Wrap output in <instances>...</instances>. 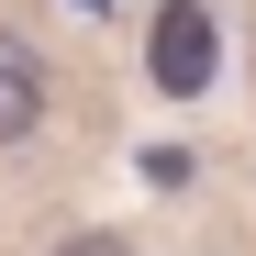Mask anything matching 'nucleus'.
<instances>
[{
  "label": "nucleus",
  "mask_w": 256,
  "mask_h": 256,
  "mask_svg": "<svg viewBox=\"0 0 256 256\" xmlns=\"http://www.w3.org/2000/svg\"><path fill=\"white\" fill-rule=\"evenodd\" d=\"M212 67H223V22H212V0H156V22H145V78H156L167 100H200Z\"/></svg>",
  "instance_id": "f257e3e1"
},
{
  "label": "nucleus",
  "mask_w": 256,
  "mask_h": 256,
  "mask_svg": "<svg viewBox=\"0 0 256 256\" xmlns=\"http://www.w3.org/2000/svg\"><path fill=\"white\" fill-rule=\"evenodd\" d=\"M45 100H56V78H45V56H34L22 34H0V145H22L34 122H45Z\"/></svg>",
  "instance_id": "f03ea898"
},
{
  "label": "nucleus",
  "mask_w": 256,
  "mask_h": 256,
  "mask_svg": "<svg viewBox=\"0 0 256 256\" xmlns=\"http://www.w3.org/2000/svg\"><path fill=\"white\" fill-rule=\"evenodd\" d=\"M56 256H134V245H122V234H67Z\"/></svg>",
  "instance_id": "7ed1b4c3"
}]
</instances>
